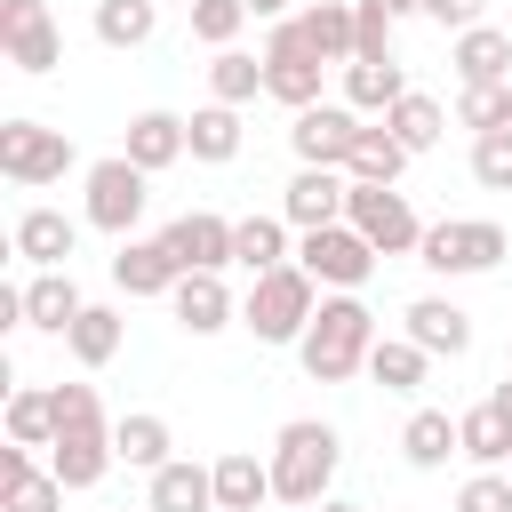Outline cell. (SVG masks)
Returning <instances> with one entry per match:
<instances>
[{"label": "cell", "instance_id": "cell-1", "mask_svg": "<svg viewBox=\"0 0 512 512\" xmlns=\"http://www.w3.org/2000/svg\"><path fill=\"white\" fill-rule=\"evenodd\" d=\"M368 352H376V312L360 296H320V312H312V328L296 344L304 376L312 384H352L368 368Z\"/></svg>", "mask_w": 512, "mask_h": 512}, {"label": "cell", "instance_id": "cell-2", "mask_svg": "<svg viewBox=\"0 0 512 512\" xmlns=\"http://www.w3.org/2000/svg\"><path fill=\"white\" fill-rule=\"evenodd\" d=\"M336 464H344V440H336V424H320V416H296V424H280V440H272V496L280 504H328V480H336Z\"/></svg>", "mask_w": 512, "mask_h": 512}, {"label": "cell", "instance_id": "cell-3", "mask_svg": "<svg viewBox=\"0 0 512 512\" xmlns=\"http://www.w3.org/2000/svg\"><path fill=\"white\" fill-rule=\"evenodd\" d=\"M312 312H320V280L304 264H280V272L248 280V296H240V328L256 344H304Z\"/></svg>", "mask_w": 512, "mask_h": 512}, {"label": "cell", "instance_id": "cell-4", "mask_svg": "<svg viewBox=\"0 0 512 512\" xmlns=\"http://www.w3.org/2000/svg\"><path fill=\"white\" fill-rule=\"evenodd\" d=\"M504 256H512V240H504V224H496V216H440V224H424V248H416V264H424V272H440V280L496 272Z\"/></svg>", "mask_w": 512, "mask_h": 512}, {"label": "cell", "instance_id": "cell-5", "mask_svg": "<svg viewBox=\"0 0 512 512\" xmlns=\"http://www.w3.org/2000/svg\"><path fill=\"white\" fill-rule=\"evenodd\" d=\"M80 160V144L48 120H0V176L40 192V184H64V168Z\"/></svg>", "mask_w": 512, "mask_h": 512}, {"label": "cell", "instance_id": "cell-6", "mask_svg": "<svg viewBox=\"0 0 512 512\" xmlns=\"http://www.w3.org/2000/svg\"><path fill=\"white\" fill-rule=\"evenodd\" d=\"M152 176L128 160V152H112V160H96L88 168V200H80V216L96 224V232H112V240H136V216H144V192Z\"/></svg>", "mask_w": 512, "mask_h": 512}, {"label": "cell", "instance_id": "cell-7", "mask_svg": "<svg viewBox=\"0 0 512 512\" xmlns=\"http://www.w3.org/2000/svg\"><path fill=\"white\" fill-rule=\"evenodd\" d=\"M344 224H352V232H360L376 256H416V248H424V224H416L408 192H392V184H352Z\"/></svg>", "mask_w": 512, "mask_h": 512}, {"label": "cell", "instance_id": "cell-8", "mask_svg": "<svg viewBox=\"0 0 512 512\" xmlns=\"http://www.w3.org/2000/svg\"><path fill=\"white\" fill-rule=\"evenodd\" d=\"M320 56L304 48V32H296V16L288 24H272V40H264V96L272 104H288V112H312L320 104Z\"/></svg>", "mask_w": 512, "mask_h": 512}, {"label": "cell", "instance_id": "cell-9", "mask_svg": "<svg viewBox=\"0 0 512 512\" xmlns=\"http://www.w3.org/2000/svg\"><path fill=\"white\" fill-rule=\"evenodd\" d=\"M296 264H304L320 288H336V296H360V280L376 272V248H368L352 224H328V232H296Z\"/></svg>", "mask_w": 512, "mask_h": 512}, {"label": "cell", "instance_id": "cell-10", "mask_svg": "<svg viewBox=\"0 0 512 512\" xmlns=\"http://www.w3.org/2000/svg\"><path fill=\"white\" fill-rule=\"evenodd\" d=\"M0 48H8V64H16V72L48 80V72L64 64V32H56L48 0H0Z\"/></svg>", "mask_w": 512, "mask_h": 512}, {"label": "cell", "instance_id": "cell-11", "mask_svg": "<svg viewBox=\"0 0 512 512\" xmlns=\"http://www.w3.org/2000/svg\"><path fill=\"white\" fill-rule=\"evenodd\" d=\"M360 128H368V120H360L352 104H312V112L288 120V144H296L304 168H344L352 144H360Z\"/></svg>", "mask_w": 512, "mask_h": 512}, {"label": "cell", "instance_id": "cell-12", "mask_svg": "<svg viewBox=\"0 0 512 512\" xmlns=\"http://www.w3.org/2000/svg\"><path fill=\"white\" fill-rule=\"evenodd\" d=\"M344 200H352V176L344 168H296L288 192H280V216L296 232H328V224H344Z\"/></svg>", "mask_w": 512, "mask_h": 512}, {"label": "cell", "instance_id": "cell-13", "mask_svg": "<svg viewBox=\"0 0 512 512\" xmlns=\"http://www.w3.org/2000/svg\"><path fill=\"white\" fill-rule=\"evenodd\" d=\"M112 464H120V456H112V424H104V416H88V424H56L48 472H56L64 488H96Z\"/></svg>", "mask_w": 512, "mask_h": 512}, {"label": "cell", "instance_id": "cell-14", "mask_svg": "<svg viewBox=\"0 0 512 512\" xmlns=\"http://www.w3.org/2000/svg\"><path fill=\"white\" fill-rule=\"evenodd\" d=\"M160 240H168L176 272H224V264H232V216H216V208H192V216H176Z\"/></svg>", "mask_w": 512, "mask_h": 512}, {"label": "cell", "instance_id": "cell-15", "mask_svg": "<svg viewBox=\"0 0 512 512\" xmlns=\"http://www.w3.org/2000/svg\"><path fill=\"white\" fill-rule=\"evenodd\" d=\"M400 320H408L400 336H408V344H424L432 360H464V352H472V312H464L456 296H416Z\"/></svg>", "mask_w": 512, "mask_h": 512}, {"label": "cell", "instance_id": "cell-16", "mask_svg": "<svg viewBox=\"0 0 512 512\" xmlns=\"http://www.w3.org/2000/svg\"><path fill=\"white\" fill-rule=\"evenodd\" d=\"M64 496L72 488L56 472H40L32 448H16V440L0 448V512H64Z\"/></svg>", "mask_w": 512, "mask_h": 512}, {"label": "cell", "instance_id": "cell-17", "mask_svg": "<svg viewBox=\"0 0 512 512\" xmlns=\"http://www.w3.org/2000/svg\"><path fill=\"white\" fill-rule=\"evenodd\" d=\"M448 64H456L464 88H504L512 80V32L504 24H472V32H456Z\"/></svg>", "mask_w": 512, "mask_h": 512}, {"label": "cell", "instance_id": "cell-18", "mask_svg": "<svg viewBox=\"0 0 512 512\" xmlns=\"http://www.w3.org/2000/svg\"><path fill=\"white\" fill-rule=\"evenodd\" d=\"M8 240H16V256H24V264H40V272H72L64 256L80 248V224H72L64 208H24Z\"/></svg>", "mask_w": 512, "mask_h": 512}, {"label": "cell", "instance_id": "cell-19", "mask_svg": "<svg viewBox=\"0 0 512 512\" xmlns=\"http://www.w3.org/2000/svg\"><path fill=\"white\" fill-rule=\"evenodd\" d=\"M168 304H176V328H184V336H216V328H232V320H240V304H232L224 272H184Z\"/></svg>", "mask_w": 512, "mask_h": 512}, {"label": "cell", "instance_id": "cell-20", "mask_svg": "<svg viewBox=\"0 0 512 512\" xmlns=\"http://www.w3.org/2000/svg\"><path fill=\"white\" fill-rule=\"evenodd\" d=\"M176 256H168V240H120V256H112V288L120 296H176Z\"/></svg>", "mask_w": 512, "mask_h": 512}, {"label": "cell", "instance_id": "cell-21", "mask_svg": "<svg viewBox=\"0 0 512 512\" xmlns=\"http://www.w3.org/2000/svg\"><path fill=\"white\" fill-rule=\"evenodd\" d=\"M144 512H216V464H192V456L160 464V472H152Z\"/></svg>", "mask_w": 512, "mask_h": 512}, {"label": "cell", "instance_id": "cell-22", "mask_svg": "<svg viewBox=\"0 0 512 512\" xmlns=\"http://www.w3.org/2000/svg\"><path fill=\"white\" fill-rule=\"evenodd\" d=\"M120 152H128V160H136L144 176H160V168H176V160L192 152V136H184V120H176V112H136V120H128V144H120Z\"/></svg>", "mask_w": 512, "mask_h": 512}, {"label": "cell", "instance_id": "cell-23", "mask_svg": "<svg viewBox=\"0 0 512 512\" xmlns=\"http://www.w3.org/2000/svg\"><path fill=\"white\" fill-rule=\"evenodd\" d=\"M80 312H88V304H80L72 272H32V280H24V328H40V336H72Z\"/></svg>", "mask_w": 512, "mask_h": 512}, {"label": "cell", "instance_id": "cell-24", "mask_svg": "<svg viewBox=\"0 0 512 512\" xmlns=\"http://www.w3.org/2000/svg\"><path fill=\"white\" fill-rule=\"evenodd\" d=\"M272 504V456H216V512H264Z\"/></svg>", "mask_w": 512, "mask_h": 512}, {"label": "cell", "instance_id": "cell-25", "mask_svg": "<svg viewBox=\"0 0 512 512\" xmlns=\"http://www.w3.org/2000/svg\"><path fill=\"white\" fill-rule=\"evenodd\" d=\"M288 216H240L232 224V264L248 272V280H264V272H280L288 264Z\"/></svg>", "mask_w": 512, "mask_h": 512}, {"label": "cell", "instance_id": "cell-26", "mask_svg": "<svg viewBox=\"0 0 512 512\" xmlns=\"http://www.w3.org/2000/svg\"><path fill=\"white\" fill-rule=\"evenodd\" d=\"M168 448H176V432H168V416H152V408H136V416L112 424V456H120L128 472H160V464H176Z\"/></svg>", "mask_w": 512, "mask_h": 512}, {"label": "cell", "instance_id": "cell-27", "mask_svg": "<svg viewBox=\"0 0 512 512\" xmlns=\"http://www.w3.org/2000/svg\"><path fill=\"white\" fill-rule=\"evenodd\" d=\"M400 456H408L416 472H440L448 456H464V440H456V416H448V408H416V416L400 424Z\"/></svg>", "mask_w": 512, "mask_h": 512}, {"label": "cell", "instance_id": "cell-28", "mask_svg": "<svg viewBox=\"0 0 512 512\" xmlns=\"http://www.w3.org/2000/svg\"><path fill=\"white\" fill-rule=\"evenodd\" d=\"M400 96H408V72H400V56H392V64H344V104H352L360 120H384Z\"/></svg>", "mask_w": 512, "mask_h": 512}, {"label": "cell", "instance_id": "cell-29", "mask_svg": "<svg viewBox=\"0 0 512 512\" xmlns=\"http://www.w3.org/2000/svg\"><path fill=\"white\" fill-rule=\"evenodd\" d=\"M296 32H304V48L320 64H352V0H312L296 16Z\"/></svg>", "mask_w": 512, "mask_h": 512}, {"label": "cell", "instance_id": "cell-30", "mask_svg": "<svg viewBox=\"0 0 512 512\" xmlns=\"http://www.w3.org/2000/svg\"><path fill=\"white\" fill-rule=\"evenodd\" d=\"M408 160H416V152H408V144L376 120V128H360V144H352L344 176H352V184H400V168H408Z\"/></svg>", "mask_w": 512, "mask_h": 512}, {"label": "cell", "instance_id": "cell-31", "mask_svg": "<svg viewBox=\"0 0 512 512\" xmlns=\"http://www.w3.org/2000/svg\"><path fill=\"white\" fill-rule=\"evenodd\" d=\"M368 376H376L384 392H424V376H432V352H424V344H408V336H376V352H368Z\"/></svg>", "mask_w": 512, "mask_h": 512}, {"label": "cell", "instance_id": "cell-32", "mask_svg": "<svg viewBox=\"0 0 512 512\" xmlns=\"http://www.w3.org/2000/svg\"><path fill=\"white\" fill-rule=\"evenodd\" d=\"M456 440H464V456H472L480 472H504V464H512V424H504V416H496L488 400L456 416Z\"/></svg>", "mask_w": 512, "mask_h": 512}, {"label": "cell", "instance_id": "cell-33", "mask_svg": "<svg viewBox=\"0 0 512 512\" xmlns=\"http://www.w3.org/2000/svg\"><path fill=\"white\" fill-rule=\"evenodd\" d=\"M264 96V56H248V48H224L216 64H208V104H256Z\"/></svg>", "mask_w": 512, "mask_h": 512}, {"label": "cell", "instance_id": "cell-34", "mask_svg": "<svg viewBox=\"0 0 512 512\" xmlns=\"http://www.w3.org/2000/svg\"><path fill=\"white\" fill-rule=\"evenodd\" d=\"M384 128L408 144V152H432L440 136H448V112H440V96H424V88H408L392 112H384Z\"/></svg>", "mask_w": 512, "mask_h": 512}, {"label": "cell", "instance_id": "cell-35", "mask_svg": "<svg viewBox=\"0 0 512 512\" xmlns=\"http://www.w3.org/2000/svg\"><path fill=\"white\" fill-rule=\"evenodd\" d=\"M184 136H192V160H208V168L240 160V112H232V104H200V112L184 120Z\"/></svg>", "mask_w": 512, "mask_h": 512}, {"label": "cell", "instance_id": "cell-36", "mask_svg": "<svg viewBox=\"0 0 512 512\" xmlns=\"http://www.w3.org/2000/svg\"><path fill=\"white\" fill-rule=\"evenodd\" d=\"M8 440H16V448H56V392L16 384V392H8Z\"/></svg>", "mask_w": 512, "mask_h": 512}, {"label": "cell", "instance_id": "cell-37", "mask_svg": "<svg viewBox=\"0 0 512 512\" xmlns=\"http://www.w3.org/2000/svg\"><path fill=\"white\" fill-rule=\"evenodd\" d=\"M160 24V0H96V40L104 48H144Z\"/></svg>", "mask_w": 512, "mask_h": 512}, {"label": "cell", "instance_id": "cell-38", "mask_svg": "<svg viewBox=\"0 0 512 512\" xmlns=\"http://www.w3.org/2000/svg\"><path fill=\"white\" fill-rule=\"evenodd\" d=\"M64 344H72V360H80V368H104V360L120 352V312H112V304H88V312L72 320V336H64Z\"/></svg>", "mask_w": 512, "mask_h": 512}, {"label": "cell", "instance_id": "cell-39", "mask_svg": "<svg viewBox=\"0 0 512 512\" xmlns=\"http://www.w3.org/2000/svg\"><path fill=\"white\" fill-rule=\"evenodd\" d=\"M352 64H392V8L352 0Z\"/></svg>", "mask_w": 512, "mask_h": 512}, {"label": "cell", "instance_id": "cell-40", "mask_svg": "<svg viewBox=\"0 0 512 512\" xmlns=\"http://www.w3.org/2000/svg\"><path fill=\"white\" fill-rule=\"evenodd\" d=\"M456 128H472V136L512 128V80H504V88H464V96H456Z\"/></svg>", "mask_w": 512, "mask_h": 512}, {"label": "cell", "instance_id": "cell-41", "mask_svg": "<svg viewBox=\"0 0 512 512\" xmlns=\"http://www.w3.org/2000/svg\"><path fill=\"white\" fill-rule=\"evenodd\" d=\"M240 24H248V0H192V40H200V48L224 56V48L240 40Z\"/></svg>", "mask_w": 512, "mask_h": 512}, {"label": "cell", "instance_id": "cell-42", "mask_svg": "<svg viewBox=\"0 0 512 512\" xmlns=\"http://www.w3.org/2000/svg\"><path fill=\"white\" fill-rule=\"evenodd\" d=\"M472 176H480L488 192H512V128H496V136H472Z\"/></svg>", "mask_w": 512, "mask_h": 512}, {"label": "cell", "instance_id": "cell-43", "mask_svg": "<svg viewBox=\"0 0 512 512\" xmlns=\"http://www.w3.org/2000/svg\"><path fill=\"white\" fill-rule=\"evenodd\" d=\"M456 512H512V472H472L456 488Z\"/></svg>", "mask_w": 512, "mask_h": 512}, {"label": "cell", "instance_id": "cell-44", "mask_svg": "<svg viewBox=\"0 0 512 512\" xmlns=\"http://www.w3.org/2000/svg\"><path fill=\"white\" fill-rule=\"evenodd\" d=\"M480 8H488V0H424V16H432L440 32H472V24H480Z\"/></svg>", "mask_w": 512, "mask_h": 512}, {"label": "cell", "instance_id": "cell-45", "mask_svg": "<svg viewBox=\"0 0 512 512\" xmlns=\"http://www.w3.org/2000/svg\"><path fill=\"white\" fill-rule=\"evenodd\" d=\"M0 328H24V288H0Z\"/></svg>", "mask_w": 512, "mask_h": 512}, {"label": "cell", "instance_id": "cell-46", "mask_svg": "<svg viewBox=\"0 0 512 512\" xmlns=\"http://www.w3.org/2000/svg\"><path fill=\"white\" fill-rule=\"evenodd\" d=\"M488 408H496V416H504V424H512V368H504V384H496V392H488Z\"/></svg>", "mask_w": 512, "mask_h": 512}, {"label": "cell", "instance_id": "cell-47", "mask_svg": "<svg viewBox=\"0 0 512 512\" xmlns=\"http://www.w3.org/2000/svg\"><path fill=\"white\" fill-rule=\"evenodd\" d=\"M248 16H264V24H288V0H248Z\"/></svg>", "mask_w": 512, "mask_h": 512}, {"label": "cell", "instance_id": "cell-48", "mask_svg": "<svg viewBox=\"0 0 512 512\" xmlns=\"http://www.w3.org/2000/svg\"><path fill=\"white\" fill-rule=\"evenodd\" d=\"M312 512H360V504H344V496H328V504H312Z\"/></svg>", "mask_w": 512, "mask_h": 512}, {"label": "cell", "instance_id": "cell-49", "mask_svg": "<svg viewBox=\"0 0 512 512\" xmlns=\"http://www.w3.org/2000/svg\"><path fill=\"white\" fill-rule=\"evenodd\" d=\"M384 8H392V16H408V8H424V0H384Z\"/></svg>", "mask_w": 512, "mask_h": 512}, {"label": "cell", "instance_id": "cell-50", "mask_svg": "<svg viewBox=\"0 0 512 512\" xmlns=\"http://www.w3.org/2000/svg\"><path fill=\"white\" fill-rule=\"evenodd\" d=\"M504 368H512V344H504Z\"/></svg>", "mask_w": 512, "mask_h": 512}, {"label": "cell", "instance_id": "cell-51", "mask_svg": "<svg viewBox=\"0 0 512 512\" xmlns=\"http://www.w3.org/2000/svg\"><path fill=\"white\" fill-rule=\"evenodd\" d=\"M184 8H192V0H184Z\"/></svg>", "mask_w": 512, "mask_h": 512}, {"label": "cell", "instance_id": "cell-52", "mask_svg": "<svg viewBox=\"0 0 512 512\" xmlns=\"http://www.w3.org/2000/svg\"><path fill=\"white\" fill-rule=\"evenodd\" d=\"M504 472H512V464H504Z\"/></svg>", "mask_w": 512, "mask_h": 512}]
</instances>
